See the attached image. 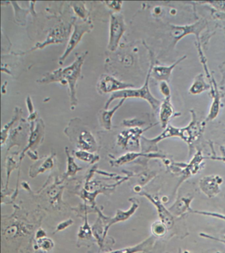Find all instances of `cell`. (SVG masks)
I'll use <instances>...</instances> for the list:
<instances>
[{"label":"cell","instance_id":"obj_1","mask_svg":"<svg viewBox=\"0 0 225 253\" xmlns=\"http://www.w3.org/2000/svg\"><path fill=\"white\" fill-rule=\"evenodd\" d=\"M87 55L88 51L77 57L76 60L69 66L46 73L42 79L38 81V83L41 84H49L58 82L64 85L68 84L70 91L71 106L74 109L78 104L76 96L77 82L81 76L82 66Z\"/></svg>","mask_w":225,"mask_h":253},{"label":"cell","instance_id":"obj_2","mask_svg":"<svg viewBox=\"0 0 225 253\" xmlns=\"http://www.w3.org/2000/svg\"><path fill=\"white\" fill-rule=\"evenodd\" d=\"M150 55H151V65H150L147 77H146L145 83H144L143 86H142L141 88L137 89L129 88L126 89V90L112 93L111 96H110L109 99H108L107 102L106 103L105 107H104L105 110H108V107H109L110 104H111L114 100H116V99H127L130 98L143 99V100L147 101V102L149 103L153 110H157L158 109L160 108V106H161V101L158 100L157 98H156L152 94L149 88V79L150 77L151 76V69L154 64H155V63H154L153 53L150 52Z\"/></svg>","mask_w":225,"mask_h":253},{"label":"cell","instance_id":"obj_3","mask_svg":"<svg viewBox=\"0 0 225 253\" xmlns=\"http://www.w3.org/2000/svg\"><path fill=\"white\" fill-rule=\"evenodd\" d=\"M182 136V128L175 127L171 125H169L167 127L165 128L164 131L155 138H145L142 136L141 138V149L142 153L149 154L154 153L158 151L157 144L165 138L171 137H179L181 139Z\"/></svg>","mask_w":225,"mask_h":253},{"label":"cell","instance_id":"obj_4","mask_svg":"<svg viewBox=\"0 0 225 253\" xmlns=\"http://www.w3.org/2000/svg\"><path fill=\"white\" fill-rule=\"evenodd\" d=\"M126 31L124 16L114 13L110 16L109 40L107 45L110 51H115L119 45L120 40Z\"/></svg>","mask_w":225,"mask_h":253},{"label":"cell","instance_id":"obj_5","mask_svg":"<svg viewBox=\"0 0 225 253\" xmlns=\"http://www.w3.org/2000/svg\"><path fill=\"white\" fill-rule=\"evenodd\" d=\"M191 120L188 126L182 128V137L181 140L188 144L189 148H191L193 144L196 143L202 135L204 130L205 123L199 122L197 120L196 114L194 110H190Z\"/></svg>","mask_w":225,"mask_h":253},{"label":"cell","instance_id":"obj_6","mask_svg":"<svg viewBox=\"0 0 225 253\" xmlns=\"http://www.w3.org/2000/svg\"><path fill=\"white\" fill-rule=\"evenodd\" d=\"M152 126L143 129L141 127H134L124 130L118 136L117 143L124 149L133 148L135 150L141 148V138L144 131Z\"/></svg>","mask_w":225,"mask_h":253},{"label":"cell","instance_id":"obj_7","mask_svg":"<svg viewBox=\"0 0 225 253\" xmlns=\"http://www.w3.org/2000/svg\"><path fill=\"white\" fill-rule=\"evenodd\" d=\"M92 28H93V25L90 22H86V23L80 24V25L78 24V25H74V30L73 31L72 35H71L70 40H69L66 50L59 59L58 62L60 65L63 64L68 55L74 50L76 45L80 42L85 34L90 33V31H91Z\"/></svg>","mask_w":225,"mask_h":253},{"label":"cell","instance_id":"obj_8","mask_svg":"<svg viewBox=\"0 0 225 253\" xmlns=\"http://www.w3.org/2000/svg\"><path fill=\"white\" fill-rule=\"evenodd\" d=\"M205 20H200L192 25L185 26H172L171 36L175 40V43L184 37L185 36L193 34L195 35L199 43V35L206 27Z\"/></svg>","mask_w":225,"mask_h":253},{"label":"cell","instance_id":"obj_9","mask_svg":"<svg viewBox=\"0 0 225 253\" xmlns=\"http://www.w3.org/2000/svg\"><path fill=\"white\" fill-rule=\"evenodd\" d=\"M135 86L130 83L122 82L118 80L115 77L108 75H103L100 77L99 82L98 83L97 89L101 94L104 93H114L134 88Z\"/></svg>","mask_w":225,"mask_h":253},{"label":"cell","instance_id":"obj_10","mask_svg":"<svg viewBox=\"0 0 225 253\" xmlns=\"http://www.w3.org/2000/svg\"><path fill=\"white\" fill-rule=\"evenodd\" d=\"M223 180L219 175H209L203 177L199 181L201 191L209 198L216 197L221 191Z\"/></svg>","mask_w":225,"mask_h":253},{"label":"cell","instance_id":"obj_11","mask_svg":"<svg viewBox=\"0 0 225 253\" xmlns=\"http://www.w3.org/2000/svg\"><path fill=\"white\" fill-rule=\"evenodd\" d=\"M140 195L147 198V199L149 200L150 202H151L155 205L160 219H161L162 222L167 225L168 228L171 229L173 226L174 223H175L174 215L172 214L169 210H168L165 207V205L162 203L161 199L158 197H155V196L149 195V194L146 193H141Z\"/></svg>","mask_w":225,"mask_h":253},{"label":"cell","instance_id":"obj_12","mask_svg":"<svg viewBox=\"0 0 225 253\" xmlns=\"http://www.w3.org/2000/svg\"><path fill=\"white\" fill-rule=\"evenodd\" d=\"M130 201L132 202V206L128 211H122L118 210L115 216L114 217H111V218L105 217L106 222L105 227H104V239H105L108 229L111 225L114 224V223L120 222V221L127 220L135 212L136 210L139 208V203L137 199L133 198V199H130Z\"/></svg>","mask_w":225,"mask_h":253},{"label":"cell","instance_id":"obj_13","mask_svg":"<svg viewBox=\"0 0 225 253\" xmlns=\"http://www.w3.org/2000/svg\"><path fill=\"white\" fill-rule=\"evenodd\" d=\"M186 55L180 57L179 59H178L176 62L174 63L173 64L169 65V66H163V65H155L154 64L151 69V76L155 79L156 80L161 81H165V82L169 83L170 78H171L172 73L174 69L179 64L181 61L184 60L186 58Z\"/></svg>","mask_w":225,"mask_h":253},{"label":"cell","instance_id":"obj_14","mask_svg":"<svg viewBox=\"0 0 225 253\" xmlns=\"http://www.w3.org/2000/svg\"><path fill=\"white\" fill-rule=\"evenodd\" d=\"M77 146L80 150H86L92 153L97 149L95 138L90 130L86 129L83 130L79 134Z\"/></svg>","mask_w":225,"mask_h":253},{"label":"cell","instance_id":"obj_15","mask_svg":"<svg viewBox=\"0 0 225 253\" xmlns=\"http://www.w3.org/2000/svg\"><path fill=\"white\" fill-rule=\"evenodd\" d=\"M174 115L175 109L171 102V98H165L162 101L159 108V120L162 128L165 129L167 127Z\"/></svg>","mask_w":225,"mask_h":253},{"label":"cell","instance_id":"obj_16","mask_svg":"<svg viewBox=\"0 0 225 253\" xmlns=\"http://www.w3.org/2000/svg\"><path fill=\"white\" fill-rule=\"evenodd\" d=\"M155 241V237H149V238L146 239L145 240L142 241L141 243H139L138 245L126 247V248L118 249V250L111 251V252L107 253H138L147 252L153 247Z\"/></svg>","mask_w":225,"mask_h":253},{"label":"cell","instance_id":"obj_17","mask_svg":"<svg viewBox=\"0 0 225 253\" xmlns=\"http://www.w3.org/2000/svg\"><path fill=\"white\" fill-rule=\"evenodd\" d=\"M32 129H31V133L30 137H29V144L26 148L23 150L22 156H21L20 161L23 159L24 156L25 152L29 148L34 147L37 146L42 140L43 134H44L45 126L42 120L39 121L37 123L36 127L34 128V124H33Z\"/></svg>","mask_w":225,"mask_h":253},{"label":"cell","instance_id":"obj_18","mask_svg":"<svg viewBox=\"0 0 225 253\" xmlns=\"http://www.w3.org/2000/svg\"><path fill=\"white\" fill-rule=\"evenodd\" d=\"M203 157L202 153L201 151H198L195 154L194 156L189 162V164H186L185 167L183 168V172L184 173L183 175L185 177H188L189 176L195 175L201 169V166L202 165Z\"/></svg>","mask_w":225,"mask_h":253},{"label":"cell","instance_id":"obj_19","mask_svg":"<svg viewBox=\"0 0 225 253\" xmlns=\"http://www.w3.org/2000/svg\"><path fill=\"white\" fill-rule=\"evenodd\" d=\"M191 201H192V198H180L169 208V211L175 216H181L189 211Z\"/></svg>","mask_w":225,"mask_h":253},{"label":"cell","instance_id":"obj_20","mask_svg":"<svg viewBox=\"0 0 225 253\" xmlns=\"http://www.w3.org/2000/svg\"><path fill=\"white\" fill-rule=\"evenodd\" d=\"M126 100V98L121 99V100L118 102V104L116 105L115 107H114L112 110H104L102 111L100 116V125H101L105 129L110 130V128H111L112 117H113L116 111L123 105Z\"/></svg>","mask_w":225,"mask_h":253},{"label":"cell","instance_id":"obj_21","mask_svg":"<svg viewBox=\"0 0 225 253\" xmlns=\"http://www.w3.org/2000/svg\"><path fill=\"white\" fill-rule=\"evenodd\" d=\"M211 88L210 83H207L205 81L204 77L202 73L197 75L194 79V81L191 85L189 89V92L193 95H197L201 94L205 91L208 90Z\"/></svg>","mask_w":225,"mask_h":253},{"label":"cell","instance_id":"obj_22","mask_svg":"<svg viewBox=\"0 0 225 253\" xmlns=\"http://www.w3.org/2000/svg\"><path fill=\"white\" fill-rule=\"evenodd\" d=\"M75 156L78 158L79 160L82 161L88 162V163L94 164L99 160V156L96 154L92 153L86 150H79L75 151Z\"/></svg>","mask_w":225,"mask_h":253},{"label":"cell","instance_id":"obj_23","mask_svg":"<svg viewBox=\"0 0 225 253\" xmlns=\"http://www.w3.org/2000/svg\"><path fill=\"white\" fill-rule=\"evenodd\" d=\"M53 158H54V156H51L50 157L46 158V159L39 166L37 169L35 170V171H30L31 177H36V176L39 175V173H44V172L47 171V170L50 169L51 168L54 166V160H53L54 159H53ZM37 169V168H31V169Z\"/></svg>","mask_w":225,"mask_h":253},{"label":"cell","instance_id":"obj_24","mask_svg":"<svg viewBox=\"0 0 225 253\" xmlns=\"http://www.w3.org/2000/svg\"><path fill=\"white\" fill-rule=\"evenodd\" d=\"M67 158H68V168H67V171L66 173V177H70L76 175L77 173L80 170L82 169V168L79 167L74 161V158L71 156L68 151V148H66Z\"/></svg>","mask_w":225,"mask_h":253},{"label":"cell","instance_id":"obj_25","mask_svg":"<svg viewBox=\"0 0 225 253\" xmlns=\"http://www.w3.org/2000/svg\"><path fill=\"white\" fill-rule=\"evenodd\" d=\"M169 228L165 223L161 220L155 221L151 225V231L153 236L155 237H163L167 234Z\"/></svg>","mask_w":225,"mask_h":253},{"label":"cell","instance_id":"obj_26","mask_svg":"<svg viewBox=\"0 0 225 253\" xmlns=\"http://www.w3.org/2000/svg\"><path fill=\"white\" fill-rule=\"evenodd\" d=\"M37 248L41 249V251L48 252L54 248V242L52 239L45 237L43 238L37 239Z\"/></svg>","mask_w":225,"mask_h":253},{"label":"cell","instance_id":"obj_27","mask_svg":"<svg viewBox=\"0 0 225 253\" xmlns=\"http://www.w3.org/2000/svg\"><path fill=\"white\" fill-rule=\"evenodd\" d=\"M92 231L88 225V219L86 218V222L82 227L79 229L78 237L81 239H90L92 237Z\"/></svg>","mask_w":225,"mask_h":253},{"label":"cell","instance_id":"obj_28","mask_svg":"<svg viewBox=\"0 0 225 253\" xmlns=\"http://www.w3.org/2000/svg\"><path fill=\"white\" fill-rule=\"evenodd\" d=\"M19 116V111H17L16 112V116L13 117L12 120L10 122L8 123L7 125H5L4 126V128H2L1 130V145H3V143L6 140L7 137V135H8V131L9 128L11 127V126L14 124V123L16 122L17 120H18V118Z\"/></svg>","mask_w":225,"mask_h":253},{"label":"cell","instance_id":"obj_29","mask_svg":"<svg viewBox=\"0 0 225 253\" xmlns=\"http://www.w3.org/2000/svg\"><path fill=\"white\" fill-rule=\"evenodd\" d=\"M74 5H72L75 13L79 16V17L82 18V19H86L87 17V11L86 7L84 5V2L78 1V2H72Z\"/></svg>","mask_w":225,"mask_h":253},{"label":"cell","instance_id":"obj_30","mask_svg":"<svg viewBox=\"0 0 225 253\" xmlns=\"http://www.w3.org/2000/svg\"><path fill=\"white\" fill-rule=\"evenodd\" d=\"M124 126H128V127H140L145 124V122L143 121L140 120L139 119L134 118L130 120H124L123 121Z\"/></svg>","mask_w":225,"mask_h":253},{"label":"cell","instance_id":"obj_31","mask_svg":"<svg viewBox=\"0 0 225 253\" xmlns=\"http://www.w3.org/2000/svg\"><path fill=\"white\" fill-rule=\"evenodd\" d=\"M155 173H154L153 172H143V173L140 174L139 177H138L139 183L141 185H145L152 178L155 177Z\"/></svg>","mask_w":225,"mask_h":253},{"label":"cell","instance_id":"obj_32","mask_svg":"<svg viewBox=\"0 0 225 253\" xmlns=\"http://www.w3.org/2000/svg\"><path fill=\"white\" fill-rule=\"evenodd\" d=\"M160 91L165 98H171V91L169 84L165 81L161 82L159 85Z\"/></svg>","mask_w":225,"mask_h":253},{"label":"cell","instance_id":"obj_33","mask_svg":"<svg viewBox=\"0 0 225 253\" xmlns=\"http://www.w3.org/2000/svg\"><path fill=\"white\" fill-rule=\"evenodd\" d=\"M104 3L106 4L107 7H109L110 9L114 10L115 11H120L122 9V1H104Z\"/></svg>","mask_w":225,"mask_h":253},{"label":"cell","instance_id":"obj_34","mask_svg":"<svg viewBox=\"0 0 225 253\" xmlns=\"http://www.w3.org/2000/svg\"><path fill=\"white\" fill-rule=\"evenodd\" d=\"M205 3L210 4L218 11H225V1H207Z\"/></svg>","mask_w":225,"mask_h":253},{"label":"cell","instance_id":"obj_35","mask_svg":"<svg viewBox=\"0 0 225 253\" xmlns=\"http://www.w3.org/2000/svg\"><path fill=\"white\" fill-rule=\"evenodd\" d=\"M73 223H74V221H73L72 219H68V220L63 221V222L60 223V224L58 225V226L56 227V232L64 230V229H66L67 227L72 225Z\"/></svg>","mask_w":225,"mask_h":253},{"label":"cell","instance_id":"obj_36","mask_svg":"<svg viewBox=\"0 0 225 253\" xmlns=\"http://www.w3.org/2000/svg\"><path fill=\"white\" fill-rule=\"evenodd\" d=\"M27 108H28V110L29 113H30V114H32L33 113L35 112L34 108H33L32 100H31V99L29 96L27 98Z\"/></svg>","mask_w":225,"mask_h":253},{"label":"cell","instance_id":"obj_37","mask_svg":"<svg viewBox=\"0 0 225 253\" xmlns=\"http://www.w3.org/2000/svg\"><path fill=\"white\" fill-rule=\"evenodd\" d=\"M46 237V233L45 231L43 230V229H39L38 231H37L36 234V239H39L41 238H43V237Z\"/></svg>","mask_w":225,"mask_h":253},{"label":"cell","instance_id":"obj_38","mask_svg":"<svg viewBox=\"0 0 225 253\" xmlns=\"http://www.w3.org/2000/svg\"></svg>","mask_w":225,"mask_h":253}]
</instances>
